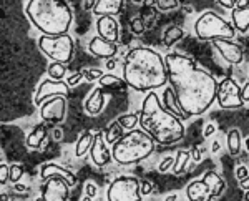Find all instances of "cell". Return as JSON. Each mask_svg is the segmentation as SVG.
I'll list each match as a JSON object with an SVG mask.
<instances>
[{
  "label": "cell",
  "mask_w": 249,
  "mask_h": 201,
  "mask_svg": "<svg viewBox=\"0 0 249 201\" xmlns=\"http://www.w3.org/2000/svg\"><path fill=\"white\" fill-rule=\"evenodd\" d=\"M216 100H218L221 108H228V110L243 107V102H241V88L232 78H224L223 82L218 83Z\"/></svg>",
  "instance_id": "10"
},
{
  "label": "cell",
  "mask_w": 249,
  "mask_h": 201,
  "mask_svg": "<svg viewBox=\"0 0 249 201\" xmlns=\"http://www.w3.org/2000/svg\"><path fill=\"white\" fill-rule=\"evenodd\" d=\"M100 85L102 87H123L124 82L122 78L115 77V75H102V78H100Z\"/></svg>",
  "instance_id": "31"
},
{
  "label": "cell",
  "mask_w": 249,
  "mask_h": 201,
  "mask_svg": "<svg viewBox=\"0 0 249 201\" xmlns=\"http://www.w3.org/2000/svg\"><path fill=\"white\" fill-rule=\"evenodd\" d=\"M224 182L214 171H208L203 180L190 183L186 188V196L190 201H213L223 193Z\"/></svg>",
  "instance_id": "7"
},
{
  "label": "cell",
  "mask_w": 249,
  "mask_h": 201,
  "mask_svg": "<svg viewBox=\"0 0 249 201\" xmlns=\"http://www.w3.org/2000/svg\"><path fill=\"white\" fill-rule=\"evenodd\" d=\"M241 102H243V105H248V102H249V85L248 83L241 88Z\"/></svg>",
  "instance_id": "39"
},
{
  "label": "cell",
  "mask_w": 249,
  "mask_h": 201,
  "mask_svg": "<svg viewBox=\"0 0 249 201\" xmlns=\"http://www.w3.org/2000/svg\"><path fill=\"white\" fill-rule=\"evenodd\" d=\"M188 160H190V153H188V151L179 150V151H178V155H176V162H175V166H173V171H175L176 175L183 173V171H184V168H186Z\"/></svg>",
  "instance_id": "30"
},
{
  "label": "cell",
  "mask_w": 249,
  "mask_h": 201,
  "mask_svg": "<svg viewBox=\"0 0 249 201\" xmlns=\"http://www.w3.org/2000/svg\"><path fill=\"white\" fill-rule=\"evenodd\" d=\"M7 182H9V166L0 164V184H5Z\"/></svg>",
  "instance_id": "35"
},
{
  "label": "cell",
  "mask_w": 249,
  "mask_h": 201,
  "mask_svg": "<svg viewBox=\"0 0 249 201\" xmlns=\"http://www.w3.org/2000/svg\"><path fill=\"white\" fill-rule=\"evenodd\" d=\"M70 196V186L65 180L52 176L48 178L42 188V200L43 201H67Z\"/></svg>",
  "instance_id": "13"
},
{
  "label": "cell",
  "mask_w": 249,
  "mask_h": 201,
  "mask_svg": "<svg viewBox=\"0 0 249 201\" xmlns=\"http://www.w3.org/2000/svg\"><path fill=\"white\" fill-rule=\"evenodd\" d=\"M156 7H158L160 10L166 12V10L178 9L179 2H178V0H160V2H156Z\"/></svg>",
  "instance_id": "33"
},
{
  "label": "cell",
  "mask_w": 249,
  "mask_h": 201,
  "mask_svg": "<svg viewBox=\"0 0 249 201\" xmlns=\"http://www.w3.org/2000/svg\"><path fill=\"white\" fill-rule=\"evenodd\" d=\"M193 158L196 160V162H199V158H201V155H199V151H198V148H193Z\"/></svg>",
  "instance_id": "47"
},
{
  "label": "cell",
  "mask_w": 249,
  "mask_h": 201,
  "mask_svg": "<svg viewBox=\"0 0 249 201\" xmlns=\"http://www.w3.org/2000/svg\"><path fill=\"white\" fill-rule=\"evenodd\" d=\"M83 201H91V198H90V196H85V198H83Z\"/></svg>",
  "instance_id": "53"
},
{
  "label": "cell",
  "mask_w": 249,
  "mask_h": 201,
  "mask_svg": "<svg viewBox=\"0 0 249 201\" xmlns=\"http://www.w3.org/2000/svg\"><path fill=\"white\" fill-rule=\"evenodd\" d=\"M91 143H93V133H90V131H85L82 136H80V140L77 142V146H75V155L78 156H85L88 151H90V146Z\"/></svg>",
  "instance_id": "24"
},
{
  "label": "cell",
  "mask_w": 249,
  "mask_h": 201,
  "mask_svg": "<svg viewBox=\"0 0 249 201\" xmlns=\"http://www.w3.org/2000/svg\"><path fill=\"white\" fill-rule=\"evenodd\" d=\"M14 190H15V191H18V193H25V191H27V186H25V184H20V183H15Z\"/></svg>",
  "instance_id": "45"
},
{
  "label": "cell",
  "mask_w": 249,
  "mask_h": 201,
  "mask_svg": "<svg viewBox=\"0 0 249 201\" xmlns=\"http://www.w3.org/2000/svg\"><path fill=\"white\" fill-rule=\"evenodd\" d=\"M239 183H241V188H243L244 191H248V188H249L248 186V180H243V182H239Z\"/></svg>",
  "instance_id": "49"
},
{
  "label": "cell",
  "mask_w": 249,
  "mask_h": 201,
  "mask_svg": "<svg viewBox=\"0 0 249 201\" xmlns=\"http://www.w3.org/2000/svg\"><path fill=\"white\" fill-rule=\"evenodd\" d=\"M0 201H9V196H7V195H0Z\"/></svg>",
  "instance_id": "52"
},
{
  "label": "cell",
  "mask_w": 249,
  "mask_h": 201,
  "mask_svg": "<svg viewBox=\"0 0 249 201\" xmlns=\"http://www.w3.org/2000/svg\"><path fill=\"white\" fill-rule=\"evenodd\" d=\"M166 201H176V195H170V196L166 198Z\"/></svg>",
  "instance_id": "51"
},
{
  "label": "cell",
  "mask_w": 249,
  "mask_h": 201,
  "mask_svg": "<svg viewBox=\"0 0 249 201\" xmlns=\"http://www.w3.org/2000/svg\"><path fill=\"white\" fill-rule=\"evenodd\" d=\"M90 155L91 160L96 166H105V164L110 163L111 153L108 151L105 140H103V133H96L93 135V143L90 146Z\"/></svg>",
  "instance_id": "17"
},
{
  "label": "cell",
  "mask_w": 249,
  "mask_h": 201,
  "mask_svg": "<svg viewBox=\"0 0 249 201\" xmlns=\"http://www.w3.org/2000/svg\"><path fill=\"white\" fill-rule=\"evenodd\" d=\"M45 138H47L45 125H37V127L34 128V131H32V133L27 136V146L37 150V148L42 146V143L45 142Z\"/></svg>",
  "instance_id": "23"
},
{
  "label": "cell",
  "mask_w": 249,
  "mask_h": 201,
  "mask_svg": "<svg viewBox=\"0 0 249 201\" xmlns=\"http://www.w3.org/2000/svg\"><path fill=\"white\" fill-rule=\"evenodd\" d=\"M214 131H216V127H214V125H208L206 130H204V136L208 138V136H211L213 133H214Z\"/></svg>",
  "instance_id": "44"
},
{
  "label": "cell",
  "mask_w": 249,
  "mask_h": 201,
  "mask_svg": "<svg viewBox=\"0 0 249 201\" xmlns=\"http://www.w3.org/2000/svg\"><path fill=\"white\" fill-rule=\"evenodd\" d=\"M155 150V142L143 130H130L113 143L111 156L118 164H133L148 158Z\"/></svg>",
  "instance_id": "5"
},
{
  "label": "cell",
  "mask_w": 249,
  "mask_h": 201,
  "mask_svg": "<svg viewBox=\"0 0 249 201\" xmlns=\"http://www.w3.org/2000/svg\"><path fill=\"white\" fill-rule=\"evenodd\" d=\"M95 3H96V2H93V0H88V2H83V9H87V10L93 9Z\"/></svg>",
  "instance_id": "46"
},
{
  "label": "cell",
  "mask_w": 249,
  "mask_h": 201,
  "mask_svg": "<svg viewBox=\"0 0 249 201\" xmlns=\"http://www.w3.org/2000/svg\"><path fill=\"white\" fill-rule=\"evenodd\" d=\"M70 93V87L67 85V82H55V80H43L40 83L37 95H35V105H42L43 102H47L48 98H53V96H68Z\"/></svg>",
  "instance_id": "12"
},
{
  "label": "cell",
  "mask_w": 249,
  "mask_h": 201,
  "mask_svg": "<svg viewBox=\"0 0 249 201\" xmlns=\"http://www.w3.org/2000/svg\"><path fill=\"white\" fill-rule=\"evenodd\" d=\"M124 133H123V128L120 127V123L118 122H113L108 127V130H107V133L103 135V140H107V143H111L113 145L115 142H118L120 138H122Z\"/></svg>",
  "instance_id": "26"
},
{
  "label": "cell",
  "mask_w": 249,
  "mask_h": 201,
  "mask_svg": "<svg viewBox=\"0 0 249 201\" xmlns=\"http://www.w3.org/2000/svg\"><path fill=\"white\" fill-rule=\"evenodd\" d=\"M88 50H90V54H93L98 58H111L118 52V45L107 42V40L100 37H93L90 40V43H88Z\"/></svg>",
  "instance_id": "19"
},
{
  "label": "cell",
  "mask_w": 249,
  "mask_h": 201,
  "mask_svg": "<svg viewBox=\"0 0 249 201\" xmlns=\"http://www.w3.org/2000/svg\"><path fill=\"white\" fill-rule=\"evenodd\" d=\"M138 123L142 125L144 133L150 135V138L160 145H173L184 136L181 120L164 110L158 95L153 91H150L143 100Z\"/></svg>",
  "instance_id": "3"
},
{
  "label": "cell",
  "mask_w": 249,
  "mask_h": 201,
  "mask_svg": "<svg viewBox=\"0 0 249 201\" xmlns=\"http://www.w3.org/2000/svg\"><path fill=\"white\" fill-rule=\"evenodd\" d=\"M23 176V168L20 164H12L9 166V180L12 183H18V180Z\"/></svg>",
  "instance_id": "32"
},
{
  "label": "cell",
  "mask_w": 249,
  "mask_h": 201,
  "mask_svg": "<svg viewBox=\"0 0 249 201\" xmlns=\"http://www.w3.org/2000/svg\"><path fill=\"white\" fill-rule=\"evenodd\" d=\"M241 145H243V140H241V133L239 130L232 128V130L228 133V148H230V153L232 156L239 155L241 151Z\"/></svg>",
  "instance_id": "25"
},
{
  "label": "cell",
  "mask_w": 249,
  "mask_h": 201,
  "mask_svg": "<svg viewBox=\"0 0 249 201\" xmlns=\"http://www.w3.org/2000/svg\"><path fill=\"white\" fill-rule=\"evenodd\" d=\"M96 32H98L100 38L110 43H116L120 38L118 22L113 17H100L96 20Z\"/></svg>",
  "instance_id": "16"
},
{
  "label": "cell",
  "mask_w": 249,
  "mask_h": 201,
  "mask_svg": "<svg viewBox=\"0 0 249 201\" xmlns=\"http://www.w3.org/2000/svg\"><path fill=\"white\" fill-rule=\"evenodd\" d=\"M52 176H57V178L65 180L68 186L77 184V176H75L70 170L62 168L60 164H55V163H45L42 166V170H40V180H42V182H47V180L52 178Z\"/></svg>",
  "instance_id": "15"
},
{
  "label": "cell",
  "mask_w": 249,
  "mask_h": 201,
  "mask_svg": "<svg viewBox=\"0 0 249 201\" xmlns=\"http://www.w3.org/2000/svg\"><path fill=\"white\" fill-rule=\"evenodd\" d=\"M96 195V184L88 182L87 183V196H90V198H93V196Z\"/></svg>",
  "instance_id": "41"
},
{
  "label": "cell",
  "mask_w": 249,
  "mask_h": 201,
  "mask_svg": "<svg viewBox=\"0 0 249 201\" xmlns=\"http://www.w3.org/2000/svg\"><path fill=\"white\" fill-rule=\"evenodd\" d=\"M67 115V98L65 96H53L48 98L47 102L42 103L40 107V116L45 122L60 123L65 120Z\"/></svg>",
  "instance_id": "11"
},
{
  "label": "cell",
  "mask_w": 249,
  "mask_h": 201,
  "mask_svg": "<svg viewBox=\"0 0 249 201\" xmlns=\"http://www.w3.org/2000/svg\"><path fill=\"white\" fill-rule=\"evenodd\" d=\"M232 29L239 30L241 34H246L249 25V3L248 0L236 2V7L232 9Z\"/></svg>",
  "instance_id": "18"
},
{
  "label": "cell",
  "mask_w": 249,
  "mask_h": 201,
  "mask_svg": "<svg viewBox=\"0 0 249 201\" xmlns=\"http://www.w3.org/2000/svg\"><path fill=\"white\" fill-rule=\"evenodd\" d=\"M82 78H83V72H80V73H75L73 77H70V78L67 80V85L68 87H75Z\"/></svg>",
  "instance_id": "38"
},
{
  "label": "cell",
  "mask_w": 249,
  "mask_h": 201,
  "mask_svg": "<svg viewBox=\"0 0 249 201\" xmlns=\"http://www.w3.org/2000/svg\"><path fill=\"white\" fill-rule=\"evenodd\" d=\"M123 82L136 91H151L163 87L168 82L163 57L146 47L130 50L123 63Z\"/></svg>",
  "instance_id": "2"
},
{
  "label": "cell",
  "mask_w": 249,
  "mask_h": 201,
  "mask_svg": "<svg viewBox=\"0 0 249 201\" xmlns=\"http://www.w3.org/2000/svg\"><path fill=\"white\" fill-rule=\"evenodd\" d=\"M35 201H43V200H42V198H38V200H35Z\"/></svg>",
  "instance_id": "54"
},
{
  "label": "cell",
  "mask_w": 249,
  "mask_h": 201,
  "mask_svg": "<svg viewBox=\"0 0 249 201\" xmlns=\"http://www.w3.org/2000/svg\"><path fill=\"white\" fill-rule=\"evenodd\" d=\"M163 108L166 111H170L171 115H175L178 120H186L188 118V116L184 115L181 110H179V107H178V103H176V98H175V95H173L171 88H166V90H164V93H163Z\"/></svg>",
  "instance_id": "22"
},
{
  "label": "cell",
  "mask_w": 249,
  "mask_h": 201,
  "mask_svg": "<svg viewBox=\"0 0 249 201\" xmlns=\"http://www.w3.org/2000/svg\"><path fill=\"white\" fill-rule=\"evenodd\" d=\"M27 15L47 37L65 35L73 20L70 5L60 0H30L27 3Z\"/></svg>",
  "instance_id": "4"
},
{
  "label": "cell",
  "mask_w": 249,
  "mask_h": 201,
  "mask_svg": "<svg viewBox=\"0 0 249 201\" xmlns=\"http://www.w3.org/2000/svg\"><path fill=\"white\" fill-rule=\"evenodd\" d=\"M108 201H142L140 182L133 176H120L107 191Z\"/></svg>",
  "instance_id": "9"
},
{
  "label": "cell",
  "mask_w": 249,
  "mask_h": 201,
  "mask_svg": "<svg viewBox=\"0 0 249 201\" xmlns=\"http://www.w3.org/2000/svg\"><path fill=\"white\" fill-rule=\"evenodd\" d=\"M38 47L52 62L65 65L73 57V40L68 34L57 35V37H47L42 35L38 40Z\"/></svg>",
  "instance_id": "8"
},
{
  "label": "cell",
  "mask_w": 249,
  "mask_h": 201,
  "mask_svg": "<svg viewBox=\"0 0 249 201\" xmlns=\"http://www.w3.org/2000/svg\"><path fill=\"white\" fill-rule=\"evenodd\" d=\"M195 32L201 40H231L236 35L231 23L216 15L214 12H204L196 20Z\"/></svg>",
  "instance_id": "6"
},
{
  "label": "cell",
  "mask_w": 249,
  "mask_h": 201,
  "mask_svg": "<svg viewBox=\"0 0 249 201\" xmlns=\"http://www.w3.org/2000/svg\"><path fill=\"white\" fill-rule=\"evenodd\" d=\"M218 150H219V143L214 142V143H213V151H218Z\"/></svg>",
  "instance_id": "50"
},
{
  "label": "cell",
  "mask_w": 249,
  "mask_h": 201,
  "mask_svg": "<svg viewBox=\"0 0 249 201\" xmlns=\"http://www.w3.org/2000/svg\"><path fill=\"white\" fill-rule=\"evenodd\" d=\"M213 45L218 48L221 57L226 60L231 65H239L244 58V52L238 43L231 42V40H213Z\"/></svg>",
  "instance_id": "14"
},
{
  "label": "cell",
  "mask_w": 249,
  "mask_h": 201,
  "mask_svg": "<svg viewBox=\"0 0 249 201\" xmlns=\"http://www.w3.org/2000/svg\"><path fill=\"white\" fill-rule=\"evenodd\" d=\"M131 30H133V34L140 35L144 32V23H143V18H135L133 22H131Z\"/></svg>",
  "instance_id": "34"
},
{
  "label": "cell",
  "mask_w": 249,
  "mask_h": 201,
  "mask_svg": "<svg viewBox=\"0 0 249 201\" xmlns=\"http://www.w3.org/2000/svg\"><path fill=\"white\" fill-rule=\"evenodd\" d=\"M115 65H116L115 60H108V62H107V68H108V70H113Z\"/></svg>",
  "instance_id": "48"
},
{
  "label": "cell",
  "mask_w": 249,
  "mask_h": 201,
  "mask_svg": "<svg viewBox=\"0 0 249 201\" xmlns=\"http://www.w3.org/2000/svg\"><path fill=\"white\" fill-rule=\"evenodd\" d=\"M105 107V95H103L102 88H95L93 91L88 96V100L85 102V110L88 115H100Z\"/></svg>",
  "instance_id": "21"
},
{
  "label": "cell",
  "mask_w": 249,
  "mask_h": 201,
  "mask_svg": "<svg viewBox=\"0 0 249 201\" xmlns=\"http://www.w3.org/2000/svg\"><path fill=\"white\" fill-rule=\"evenodd\" d=\"M236 178H238L239 182H243V180H248V168L246 166H239L238 170H236Z\"/></svg>",
  "instance_id": "40"
},
{
  "label": "cell",
  "mask_w": 249,
  "mask_h": 201,
  "mask_svg": "<svg viewBox=\"0 0 249 201\" xmlns=\"http://www.w3.org/2000/svg\"><path fill=\"white\" fill-rule=\"evenodd\" d=\"M65 73H67V68L65 65H62V63L52 62L50 65H48V75H50V78L55 80V82H60V80L65 77Z\"/></svg>",
  "instance_id": "28"
},
{
  "label": "cell",
  "mask_w": 249,
  "mask_h": 201,
  "mask_svg": "<svg viewBox=\"0 0 249 201\" xmlns=\"http://www.w3.org/2000/svg\"><path fill=\"white\" fill-rule=\"evenodd\" d=\"M219 5L224 7V9H234L236 7V2H232V0H219Z\"/></svg>",
  "instance_id": "43"
},
{
  "label": "cell",
  "mask_w": 249,
  "mask_h": 201,
  "mask_svg": "<svg viewBox=\"0 0 249 201\" xmlns=\"http://www.w3.org/2000/svg\"><path fill=\"white\" fill-rule=\"evenodd\" d=\"M102 72H100V70H85V72H83V77H85L87 80H90V82H91V80H95V78H102Z\"/></svg>",
  "instance_id": "36"
},
{
  "label": "cell",
  "mask_w": 249,
  "mask_h": 201,
  "mask_svg": "<svg viewBox=\"0 0 249 201\" xmlns=\"http://www.w3.org/2000/svg\"><path fill=\"white\" fill-rule=\"evenodd\" d=\"M164 60L168 82L179 110L190 116L203 115L216 100L218 82L213 75L201 70L190 57L168 54Z\"/></svg>",
  "instance_id": "1"
},
{
  "label": "cell",
  "mask_w": 249,
  "mask_h": 201,
  "mask_svg": "<svg viewBox=\"0 0 249 201\" xmlns=\"http://www.w3.org/2000/svg\"><path fill=\"white\" fill-rule=\"evenodd\" d=\"M173 163H175V162H173V158H166L161 164H160V171H161V173L168 171V168H170Z\"/></svg>",
  "instance_id": "42"
},
{
  "label": "cell",
  "mask_w": 249,
  "mask_h": 201,
  "mask_svg": "<svg viewBox=\"0 0 249 201\" xmlns=\"http://www.w3.org/2000/svg\"><path fill=\"white\" fill-rule=\"evenodd\" d=\"M184 35V32L179 29V27H170V29H166L163 35V42L166 47H171L173 43H176L178 40H181Z\"/></svg>",
  "instance_id": "27"
},
{
  "label": "cell",
  "mask_w": 249,
  "mask_h": 201,
  "mask_svg": "<svg viewBox=\"0 0 249 201\" xmlns=\"http://www.w3.org/2000/svg\"><path fill=\"white\" fill-rule=\"evenodd\" d=\"M123 7L122 0H98L93 7V14L98 17H113Z\"/></svg>",
  "instance_id": "20"
},
{
  "label": "cell",
  "mask_w": 249,
  "mask_h": 201,
  "mask_svg": "<svg viewBox=\"0 0 249 201\" xmlns=\"http://www.w3.org/2000/svg\"><path fill=\"white\" fill-rule=\"evenodd\" d=\"M140 120V113H131V115H123L120 116L116 122L120 123V127L122 128H126V130H135L136 123H138Z\"/></svg>",
  "instance_id": "29"
},
{
  "label": "cell",
  "mask_w": 249,
  "mask_h": 201,
  "mask_svg": "<svg viewBox=\"0 0 249 201\" xmlns=\"http://www.w3.org/2000/svg\"><path fill=\"white\" fill-rule=\"evenodd\" d=\"M153 191V186H151L150 182H143L140 183V195H150V193Z\"/></svg>",
  "instance_id": "37"
}]
</instances>
